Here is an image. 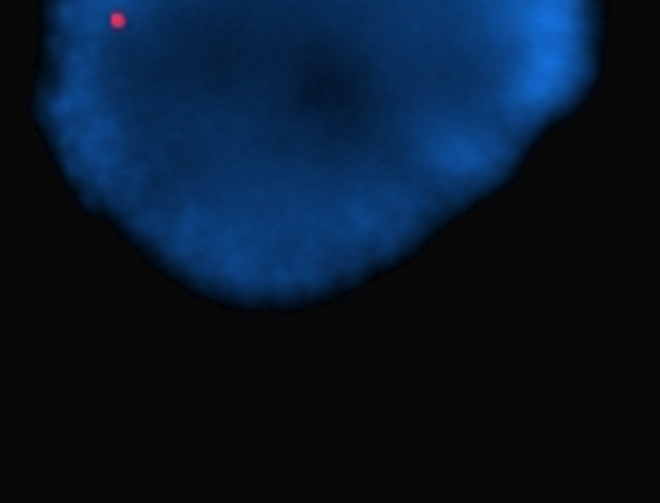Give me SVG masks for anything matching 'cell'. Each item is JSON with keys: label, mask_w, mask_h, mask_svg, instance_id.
<instances>
[{"label": "cell", "mask_w": 660, "mask_h": 503, "mask_svg": "<svg viewBox=\"0 0 660 503\" xmlns=\"http://www.w3.org/2000/svg\"><path fill=\"white\" fill-rule=\"evenodd\" d=\"M122 25H125V15L115 11V15H112V28H122Z\"/></svg>", "instance_id": "cell-1"}]
</instances>
